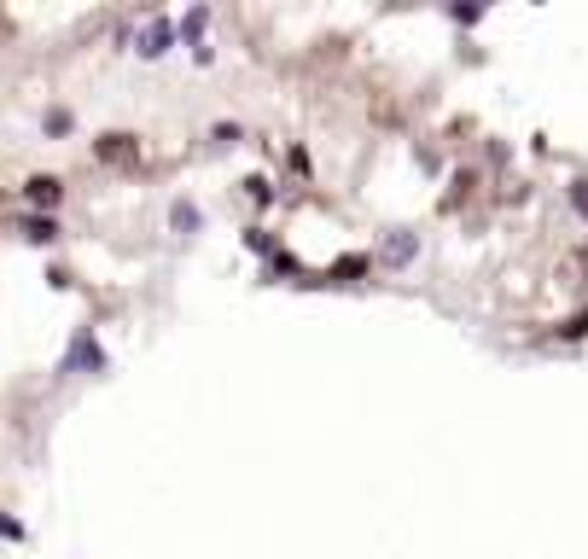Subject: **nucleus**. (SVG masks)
<instances>
[{"instance_id": "7", "label": "nucleus", "mask_w": 588, "mask_h": 559, "mask_svg": "<svg viewBox=\"0 0 588 559\" xmlns=\"http://www.w3.org/2000/svg\"><path fill=\"white\" fill-rule=\"evenodd\" d=\"M245 251H256V257H268V251H274V239H268V234H263V227H251V234H245Z\"/></svg>"}, {"instance_id": "9", "label": "nucleus", "mask_w": 588, "mask_h": 559, "mask_svg": "<svg viewBox=\"0 0 588 559\" xmlns=\"http://www.w3.org/2000/svg\"><path fill=\"white\" fill-rule=\"evenodd\" d=\"M245 193H251V198H256V204H268V198H274V187H268V181H263V175H251V181H245Z\"/></svg>"}, {"instance_id": "4", "label": "nucleus", "mask_w": 588, "mask_h": 559, "mask_svg": "<svg viewBox=\"0 0 588 559\" xmlns=\"http://www.w3.org/2000/svg\"><path fill=\"white\" fill-rule=\"evenodd\" d=\"M24 239H29V245H53L58 222H53V216H24Z\"/></svg>"}, {"instance_id": "11", "label": "nucleus", "mask_w": 588, "mask_h": 559, "mask_svg": "<svg viewBox=\"0 0 588 559\" xmlns=\"http://www.w3.org/2000/svg\"><path fill=\"white\" fill-rule=\"evenodd\" d=\"M71 123H76L71 111H47V134H65V128H71Z\"/></svg>"}, {"instance_id": "3", "label": "nucleus", "mask_w": 588, "mask_h": 559, "mask_svg": "<svg viewBox=\"0 0 588 559\" xmlns=\"http://www.w3.org/2000/svg\"><path fill=\"white\" fill-rule=\"evenodd\" d=\"M378 257H385V263H391V268H402V263H414V257H420V239L408 234V227H396V234H385V245H378Z\"/></svg>"}, {"instance_id": "8", "label": "nucleus", "mask_w": 588, "mask_h": 559, "mask_svg": "<svg viewBox=\"0 0 588 559\" xmlns=\"http://www.w3.org/2000/svg\"><path fill=\"white\" fill-rule=\"evenodd\" d=\"M332 274H338V280H355V274H367V257H344V263H338Z\"/></svg>"}, {"instance_id": "12", "label": "nucleus", "mask_w": 588, "mask_h": 559, "mask_svg": "<svg viewBox=\"0 0 588 559\" xmlns=\"http://www.w3.org/2000/svg\"><path fill=\"white\" fill-rule=\"evenodd\" d=\"M0 536H6V542H24V525H18V518H6V513H0Z\"/></svg>"}, {"instance_id": "2", "label": "nucleus", "mask_w": 588, "mask_h": 559, "mask_svg": "<svg viewBox=\"0 0 588 559\" xmlns=\"http://www.w3.org/2000/svg\"><path fill=\"white\" fill-rule=\"evenodd\" d=\"M169 47H175V24H169V18H152V24L141 29V47H134V53H141V58H164Z\"/></svg>"}, {"instance_id": "6", "label": "nucleus", "mask_w": 588, "mask_h": 559, "mask_svg": "<svg viewBox=\"0 0 588 559\" xmlns=\"http://www.w3.org/2000/svg\"><path fill=\"white\" fill-rule=\"evenodd\" d=\"M169 222H175V234H198V210L187 204V198H175V210H169Z\"/></svg>"}, {"instance_id": "10", "label": "nucleus", "mask_w": 588, "mask_h": 559, "mask_svg": "<svg viewBox=\"0 0 588 559\" xmlns=\"http://www.w3.org/2000/svg\"><path fill=\"white\" fill-rule=\"evenodd\" d=\"M571 210H577V216H588V181H571Z\"/></svg>"}, {"instance_id": "5", "label": "nucleus", "mask_w": 588, "mask_h": 559, "mask_svg": "<svg viewBox=\"0 0 588 559\" xmlns=\"http://www.w3.org/2000/svg\"><path fill=\"white\" fill-rule=\"evenodd\" d=\"M24 198H29V204H42V210H53L58 204V181H53V175H35V181L24 187Z\"/></svg>"}, {"instance_id": "1", "label": "nucleus", "mask_w": 588, "mask_h": 559, "mask_svg": "<svg viewBox=\"0 0 588 559\" xmlns=\"http://www.w3.org/2000/svg\"><path fill=\"white\" fill-rule=\"evenodd\" d=\"M76 367H82V373H105V349L94 344V333H76V344L65 349V373H76Z\"/></svg>"}]
</instances>
